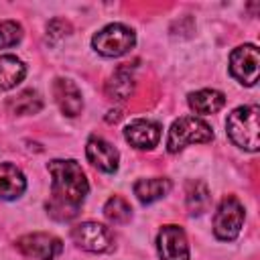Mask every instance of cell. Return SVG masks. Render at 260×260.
<instances>
[{
  "mask_svg": "<svg viewBox=\"0 0 260 260\" xmlns=\"http://www.w3.org/2000/svg\"><path fill=\"white\" fill-rule=\"evenodd\" d=\"M47 169L51 173V195L47 201V213L55 221H69L77 217L89 191L83 169L73 158H55L47 165Z\"/></svg>",
  "mask_w": 260,
  "mask_h": 260,
  "instance_id": "obj_1",
  "label": "cell"
},
{
  "mask_svg": "<svg viewBox=\"0 0 260 260\" xmlns=\"http://www.w3.org/2000/svg\"><path fill=\"white\" fill-rule=\"evenodd\" d=\"M230 140L242 150L256 152L260 146L258 138V106H240L232 110L225 120Z\"/></svg>",
  "mask_w": 260,
  "mask_h": 260,
  "instance_id": "obj_2",
  "label": "cell"
},
{
  "mask_svg": "<svg viewBox=\"0 0 260 260\" xmlns=\"http://www.w3.org/2000/svg\"><path fill=\"white\" fill-rule=\"evenodd\" d=\"M211 138H213V132L207 122H203L201 118H195V116H183V118L175 120L173 126L169 128L167 150L171 154H177L189 144L209 142Z\"/></svg>",
  "mask_w": 260,
  "mask_h": 260,
  "instance_id": "obj_3",
  "label": "cell"
},
{
  "mask_svg": "<svg viewBox=\"0 0 260 260\" xmlns=\"http://www.w3.org/2000/svg\"><path fill=\"white\" fill-rule=\"evenodd\" d=\"M136 43V35L130 26L122 22H114L104 26L91 37V47L104 57H122Z\"/></svg>",
  "mask_w": 260,
  "mask_h": 260,
  "instance_id": "obj_4",
  "label": "cell"
},
{
  "mask_svg": "<svg viewBox=\"0 0 260 260\" xmlns=\"http://www.w3.org/2000/svg\"><path fill=\"white\" fill-rule=\"evenodd\" d=\"M244 217H246L244 205L232 195L223 197L217 205L215 215H213V234H215V238L223 240V242L236 240L242 225H244Z\"/></svg>",
  "mask_w": 260,
  "mask_h": 260,
  "instance_id": "obj_5",
  "label": "cell"
},
{
  "mask_svg": "<svg viewBox=\"0 0 260 260\" xmlns=\"http://www.w3.org/2000/svg\"><path fill=\"white\" fill-rule=\"evenodd\" d=\"M230 73L242 85H254L260 73V51L256 45H240L230 55Z\"/></svg>",
  "mask_w": 260,
  "mask_h": 260,
  "instance_id": "obj_6",
  "label": "cell"
},
{
  "mask_svg": "<svg viewBox=\"0 0 260 260\" xmlns=\"http://www.w3.org/2000/svg\"><path fill=\"white\" fill-rule=\"evenodd\" d=\"M16 248L30 258L37 260H53L63 252V242L47 232H32L26 236H20L16 240Z\"/></svg>",
  "mask_w": 260,
  "mask_h": 260,
  "instance_id": "obj_7",
  "label": "cell"
},
{
  "mask_svg": "<svg viewBox=\"0 0 260 260\" xmlns=\"http://www.w3.org/2000/svg\"><path fill=\"white\" fill-rule=\"evenodd\" d=\"M71 240L85 252H108L114 244L112 232L98 221H83L71 230Z\"/></svg>",
  "mask_w": 260,
  "mask_h": 260,
  "instance_id": "obj_8",
  "label": "cell"
},
{
  "mask_svg": "<svg viewBox=\"0 0 260 260\" xmlns=\"http://www.w3.org/2000/svg\"><path fill=\"white\" fill-rule=\"evenodd\" d=\"M156 250L160 260H189V244L183 228L165 225L156 236Z\"/></svg>",
  "mask_w": 260,
  "mask_h": 260,
  "instance_id": "obj_9",
  "label": "cell"
},
{
  "mask_svg": "<svg viewBox=\"0 0 260 260\" xmlns=\"http://www.w3.org/2000/svg\"><path fill=\"white\" fill-rule=\"evenodd\" d=\"M85 154L87 160L102 173H116L118 171V162H120V154L116 150V146H112L108 140L100 138V136H91L85 144Z\"/></svg>",
  "mask_w": 260,
  "mask_h": 260,
  "instance_id": "obj_10",
  "label": "cell"
},
{
  "mask_svg": "<svg viewBox=\"0 0 260 260\" xmlns=\"http://www.w3.org/2000/svg\"><path fill=\"white\" fill-rule=\"evenodd\" d=\"M124 138L140 150H150L160 140V124L154 120H134L126 126Z\"/></svg>",
  "mask_w": 260,
  "mask_h": 260,
  "instance_id": "obj_11",
  "label": "cell"
},
{
  "mask_svg": "<svg viewBox=\"0 0 260 260\" xmlns=\"http://www.w3.org/2000/svg\"><path fill=\"white\" fill-rule=\"evenodd\" d=\"M53 95H55V102H57L59 110H61L65 116L75 118L77 114H81L83 98H81L79 87H77L71 79L57 77V79L53 81Z\"/></svg>",
  "mask_w": 260,
  "mask_h": 260,
  "instance_id": "obj_12",
  "label": "cell"
},
{
  "mask_svg": "<svg viewBox=\"0 0 260 260\" xmlns=\"http://www.w3.org/2000/svg\"><path fill=\"white\" fill-rule=\"evenodd\" d=\"M26 189V179L18 167L12 162H0V199L12 201L18 199Z\"/></svg>",
  "mask_w": 260,
  "mask_h": 260,
  "instance_id": "obj_13",
  "label": "cell"
},
{
  "mask_svg": "<svg viewBox=\"0 0 260 260\" xmlns=\"http://www.w3.org/2000/svg\"><path fill=\"white\" fill-rule=\"evenodd\" d=\"M187 104L195 114H215L225 106V95L217 89H199L187 95Z\"/></svg>",
  "mask_w": 260,
  "mask_h": 260,
  "instance_id": "obj_14",
  "label": "cell"
},
{
  "mask_svg": "<svg viewBox=\"0 0 260 260\" xmlns=\"http://www.w3.org/2000/svg\"><path fill=\"white\" fill-rule=\"evenodd\" d=\"M134 195L140 203L148 205L158 199H162L171 191V181L167 177H150V179H138L134 183Z\"/></svg>",
  "mask_w": 260,
  "mask_h": 260,
  "instance_id": "obj_15",
  "label": "cell"
},
{
  "mask_svg": "<svg viewBox=\"0 0 260 260\" xmlns=\"http://www.w3.org/2000/svg\"><path fill=\"white\" fill-rule=\"evenodd\" d=\"M134 93V77L128 67H118L106 81V95L114 102H124Z\"/></svg>",
  "mask_w": 260,
  "mask_h": 260,
  "instance_id": "obj_16",
  "label": "cell"
},
{
  "mask_svg": "<svg viewBox=\"0 0 260 260\" xmlns=\"http://www.w3.org/2000/svg\"><path fill=\"white\" fill-rule=\"evenodd\" d=\"M26 75L24 63L14 55H0V91L16 87Z\"/></svg>",
  "mask_w": 260,
  "mask_h": 260,
  "instance_id": "obj_17",
  "label": "cell"
},
{
  "mask_svg": "<svg viewBox=\"0 0 260 260\" xmlns=\"http://www.w3.org/2000/svg\"><path fill=\"white\" fill-rule=\"evenodd\" d=\"M209 189L203 181H189L187 183V191H185V201H187V209L191 215H201L203 211H207L209 207Z\"/></svg>",
  "mask_w": 260,
  "mask_h": 260,
  "instance_id": "obj_18",
  "label": "cell"
},
{
  "mask_svg": "<svg viewBox=\"0 0 260 260\" xmlns=\"http://www.w3.org/2000/svg\"><path fill=\"white\" fill-rule=\"evenodd\" d=\"M104 215L112 223H126L132 217V207H130V203L126 199H122L120 195H114V197H110L106 201Z\"/></svg>",
  "mask_w": 260,
  "mask_h": 260,
  "instance_id": "obj_19",
  "label": "cell"
},
{
  "mask_svg": "<svg viewBox=\"0 0 260 260\" xmlns=\"http://www.w3.org/2000/svg\"><path fill=\"white\" fill-rule=\"evenodd\" d=\"M16 114H37L41 108H43V100H41V95L37 93V91H32V89H26V91H22V93H18L10 104H8Z\"/></svg>",
  "mask_w": 260,
  "mask_h": 260,
  "instance_id": "obj_20",
  "label": "cell"
},
{
  "mask_svg": "<svg viewBox=\"0 0 260 260\" xmlns=\"http://www.w3.org/2000/svg\"><path fill=\"white\" fill-rule=\"evenodd\" d=\"M22 26L16 20H2L0 22V49L14 47L22 41Z\"/></svg>",
  "mask_w": 260,
  "mask_h": 260,
  "instance_id": "obj_21",
  "label": "cell"
},
{
  "mask_svg": "<svg viewBox=\"0 0 260 260\" xmlns=\"http://www.w3.org/2000/svg\"><path fill=\"white\" fill-rule=\"evenodd\" d=\"M69 32H71V24H69L67 20H63V18H55V20H51V22L47 24V39H49L51 43H55V41L67 37Z\"/></svg>",
  "mask_w": 260,
  "mask_h": 260,
  "instance_id": "obj_22",
  "label": "cell"
}]
</instances>
